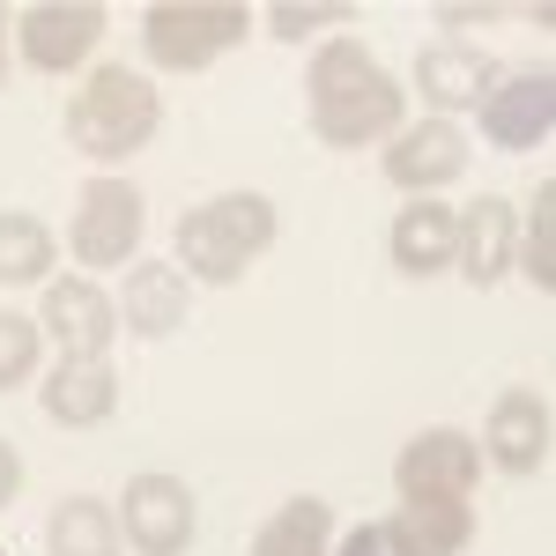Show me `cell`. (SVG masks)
<instances>
[{"label":"cell","instance_id":"obj_1","mask_svg":"<svg viewBox=\"0 0 556 556\" xmlns=\"http://www.w3.org/2000/svg\"><path fill=\"white\" fill-rule=\"evenodd\" d=\"M304 119L327 149H371L408 127V89L379 67V52L356 38H327L304 67Z\"/></svg>","mask_w":556,"mask_h":556},{"label":"cell","instance_id":"obj_2","mask_svg":"<svg viewBox=\"0 0 556 556\" xmlns=\"http://www.w3.org/2000/svg\"><path fill=\"white\" fill-rule=\"evenodd\" d=\"M267 245H275V201H267V193H215V201L178 215L172 267L186 282L230 290V282L253 275V260L267 253Z\"/></svg>","mask_w":556,"mask_h":556},{"label":"cell","instance_id":"obj_3","mask_svg":"<svg viewBox=\"0 0 556 556\" xmlns=\"http://www.w3.org/2000/svg\"><path fill=\"white\" fill-rule=\"evenodd\" d=\"M164 127V97L149 75L134 67H89L83 89L67 97V141L83 149L89 164H127L141 156Z\"/></svg>","mask_w":556,"mask_h":556},{"label":"cell","instance_id":"obj_4","mask_svg":"<svg viewBox=\"0 0 556 556\" xmlns=\"http://www.w3.org/2000/svg\"><path fill=\"white\" fill-rule=\"evenodd\" d=\"M253 38V8L245 0H156L141 15V52L164 75H201L230 45Z\"/></svg>","mask_w":556,"mask_h":556},{"label":"cell","instance_id":"obj_5","mask_svg":"<svg viewBox=\"0 0 556 556\" xmlns=\"http://www.w3.org/2000/svg\"><path fill=\"white\" fill-rule=\"evenodd\" d=\"M141 223H149V208H141V186H127V178H89L83 193H75V223H67V253L83 260V267H119V260L141 253Z\"/></svg>","mask_w":556,"mask_h":556},{"label":"cell","instance_id":"obj_6","mask_svg":"<svg viewBox=\"0 0 556 556\" xmlns=\"http://www.w3.org/2000/svg\"><path fill=\"white\" fill-rule=\"evenodd\" d=\"M475 119H482V141L490 149H542L556 127V75L549 67H497V83L482 89V104H475Z\"/></svg>","mask_w":556,"mask_h":556},{"label":"cell","instance_id":"obj_7","mask_svg":"<svg viewBox=\"0 0 556 556\" xmlns=\"http://www.w3.org/2000/svg\"><path fill=\"white\" fill-rule=\"evenodd\" d=\"M104 0H38L15 15V45L38 75H75L89 52L104 45Z\"/></svg>","mask_w":556,"mask_h":556},{"label":"cell","instance_id":"obj_8","mask_svg":"<svg viewBox=\"0 0 556 556\" xmlns=\"http://www.w3.org/2000/svg\"><path fill=\"white\" fill-rule=\"evenodd\" d=\"M193 490L178 475H134L119 490V534H127L134 556H186L193 549Z\"/></svg>","mask_w":556,"mask_h":556},{"label":"cell","instance_id":"obj_9","mask_svg":"<svg viewBox=\"0 0 556 556\" xmlns=\"http://www.w3.org/2000/svg\"><path fill=\"white\" fill-rule=\"evenodd\" d=\"M549 445H556V416L549 401L534 393V386H513V393H497L490 401V424H482V460L505 475H542L549 468Z\"/></svg>","mask_w":556,"mask_h":556},{"label":"cell","instance_id":"obj_10","mask_svg":"<svg viewBox=\"0 0 556 556\" xmlns=\"http://www.w3.org/2000/svg\"><path fill=\"white\" fill-rule=\"evenodd\" d=\"M38 319V334L60 342V356H104L112 334H119V304L104 282H89V275H60V282H45V304L30 312Z\"/></svg>","mask_w":556,"mask_h":556},{"label":"cell","instance_id":"obj_11","mask_svg":"<svg viewBox=\"0 0 556 556\" xmlns=\"http://www.w3.org/2000/svg\"><path fill=\"white\" fill-rule=\"evenodd\" d=\"M379 164L408 201H430L438 186H453V178L468 172V134L453 127V119H416V127H401L386 141Z\"/></svg>","mask_w":556,"mask_h":556},{"label":"cell","instance_id":"obj_12","mask_svg":"<svg viewBox=\"0 0 556 556\" xmlns=\"http://www.w3.org/2000/svg\"><path fill=\"white\" fill-rule=\"evenodd\" d=\"M513 238H519L513 201L475 193L468 208L453 215V275H460L468 290H497V282L513 275Z\"/></svg>","mask_w":556,"mask_h":556},{"label":"cell","instance_id":"obj_13","mask_svg":"<svg viewBox=\"0 0 556 556\" xmlns=\"http://www.w3.org/2000/svg\"><path fill=\"white\" fill-rule=\"evenodd\" d=\"M475 475H482L475 438L438 424V430H424V438L401 445V460H393V490H401V497H468Z\"/></svg>","mask_w":556,"mask_h":556},{"label":"cell","instance_id":"obj_14","mask_svg":"<svg viewBox=\"0 0 556 556\" xmlns=\"http://www.w3.org/2000/svg\"><path fill=\"white\" fill-rule=\"evenodd\" d=\"M497 83V60L468 38H438L416 52V97L430 104V119H453V112H475L482 89Z\"/></svg>","mask_w":556,"mask_h":556},{"label":"cell","instance_id":"obj_15","mask_svg":"<svg viewBox=\"0 0 556 556\" xmlns=\"http://www.w3.org/2000/svg\"><path fill=\"white\" fill-rule=\"evenodd\" d=\"M38 401L60 430H97V424H112V408H119V371L104 356H60L38 379Z\"/></svg>","mask_w":556,"mask_h":556},{"label":"cell","instance_id":"obj_16","mask_svg":"<svg viewBox=\"0 0 556 556\" xmlns=\"http://www.w3.org/2000/svg\"><path fill=\"white\" fill-rule=\"evenodd\" d=\"M112 304H119V327H127V334L164 342V334L186 327V275H178L172 260H134Z\"/></svg>","mask_w":556,"mask_h":556},{"label":"cell","instance_id":"obj_17","mask_svg":"<svg viewBox=\"0 0 556 556\" xmlns=\"http://www.w3.org/2000/svg\"><path fill=\"white\" fill-rule=\"evenodd\" d=\"M386 527H393V542L408 556H460L475 542L468 497H401V505L386 513Z\"/></svg>","mask_w":556,"mask_h":556},{"label":"cell","instance_id":"obj_18","mask_svg":"<svg viewBox=\"0 0 556 556\" xmlns=\"http://www.w3.org/2000/svg\"><path fill=\"white\" fill-rule=\"evenodd\" d=\"M386 253H393V267L408 282L445 275L453 267V208L445 201H408V208L393 215V230H386Z\"/></svg>","mask_w":556,"mask_h":556},{"label":"cell","instance_id":"obj_19","mask_svg":"<svg viewBox=\"0 0 556 556\" xmlns=\"http://www.w3.org/2000/svg\"><path fill=\"white\" fill-rule=\"evenodd\" d=\"M119 513L104 497H60L45 519V549L52 556H119Z\"/></svg>","mask_w":556,"mask_h":556},{"label":"cell","instance_id":"obj_20","mask_svg":"<svg viewBox=\"0 0 556 556\" xmlns=\"http://www.w3.org/2000/svg\"><path fill=\"white\" fill-rule=\"evenodd\" d=\"M253 556H334V513H327V497H290L253 534Z\"/></svg>","mask_w":556,"mask_h":556},{"label":"cell","instance_id":"obj_21","mask_svg":"<svg viewBox=\"0 0 556 556\" xmlns=\"http://www.w3.org/2000/svg\"><path fill=\"white\" fill-rule=\"evenodd\" d=\"M52 230L23 208H0V290H30V282H52Z\"/></svg>","mask_w":556,"mask_h":556},{"label":"cell","instance_id":"obj_22","mask_svg":"<svg viewBox=\"0 0 556 556\" xmlns=\"http://www.w3.org/2000/svg\"><path fill=\"white\" fill-rule=\"evenodd\" d=\"M513 267L534 282V290H556V178L534 186V208L513 238Z\"/></svg>","mask_w":556,"mask_h":556},{"label":"cell","instance_id":"obj_23","mask_svg":"<svg viewBox=\"0 0 556 556\" xmlns=\"http://www.w3.org/2000/svg\"><path fill=\"white\" fill-rule=\"evenodd\" d=\"M260 23H267V38L298 45V38H319L327 23H356V0H275Z\"/></svg>","mask_w":556,"mask_h":556},{"label":"cell","instance_id":"obj_24","mask_svg":"<svg viewBox=\"0 0 556 556\" xmlns=\"http://www.w3.org/2000/svg\"><path fill=\"white\" fill-rule=\"evenodd\" d=\"M38 356H45L38 319H23V312H0V393H15V386L38 379Z\"/></svg>","mask_w":556,"mask_h":556},{"label":"cell","instance_id":"obj_25","mask_svg":"<svg viewBox=\"0 0 556 556\" xmlns=\"http://www.w3.org/2000/svg\"><path fill=\"white\" fill-rule=\"evenodd\" d=\"M342 556H408V549L393 542V527H386V519H364V527H349Z\"/></svg>","mask_w":556,"mask_h":556},{"label":"cell","instance_id":"obj_26","mask_svg":"<svg viewBox=\"0 0 556 556\" xmlns=\"http://www.w3.org/2000/svg\"><path fill=\"white\" fill-rule=\"evenodd\" d=\"M15 497H23V453H15V445L0 438V513H8Z\"/></svg>","mask_w":556,"mask_h":556},{"label":"cell","instance_id":"obj_27","mask_svg":"<svg viewBox=\"0 0 556 556\" xmlns=\"http://www.w3.org/2000/svg\"><path fill=\"white\" fill-rule=\"evenodd\" d=\"M8 23H15V15H0V83H8Z\"/></svg>","mask_w":556,"mask_h":556}]
</instances>
